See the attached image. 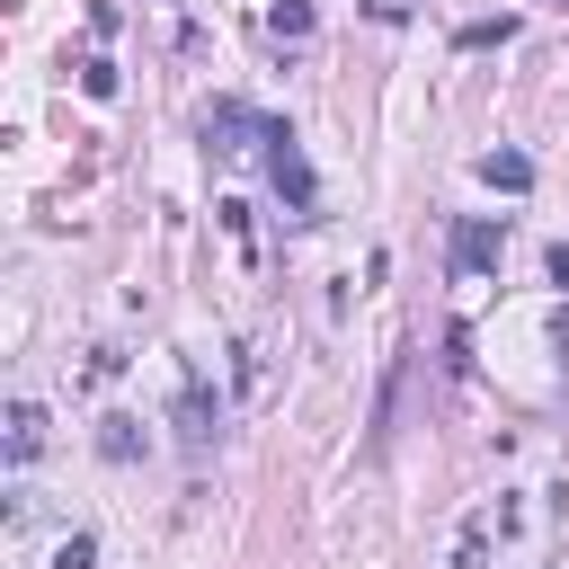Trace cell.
Returning a JSON list of instances; mask_svg holds the SVG:
<instances>
[{
	"instance_id": "obj_1",
	"label": "cell",
	"mask_w": 569,
	"mask_h": 569,
	"mask_svg": "<svg viewBox=\"0 0 569 569\" xmlns=\"http://www.w3.org/2000/svg\"><path fill=\"white\" fill-rule=\"evenodd\" d=\"M36 453H44V409L18 400V409H9V462H36Z\"/></svg>"
},
{
	"instance_id": "obj_2",
	"label": "cell",
	"mask_w": 569,
	"mask_h": 569,
	"mask_svg": "<svg viewBox=\"0 0 569 569\" xmlns=\"http://www.w3.org/2000/svg\"><path fill=\"white\" fill-rule=\"evenodd\" d=\"M222 231H231V249H240V267H258V231H249V204H240V196L222 204Z\"/></svg>"
},
{
	"instance_id": "obj_3",
	"label": "cell",
	"mask_w": 569,
	"mask_h": 569,
	"mask_svg": "<svg viewBox=\"0 0 569 569\" xmlns=\"http://www.w3.org/2000/svg\"><path fill=\"white\" fill-rule=\"evenodd\" d=\"M480 178H489V187H533V169H525L516 151H489V160H480Z\"/></svg>"
},
{
	"instance_id": "obj_4",
	"label": "cell",
	"mask_w": 569,
	"mask_h": 569,
	"mask_svg": "<svg viewBox=\"0 0 569 569\" xmlns=\"http://www.w3.org/2000/svg\"><path fill=\"white\" fill-rule=\"evenodd\" d=\"M498 240H507L498 222H471V231H462V267H489V258H498Z\"/></svg>"
},
{
	"instance_id": "obj_5",
	"label": "cell",
	"mask_w": 569,
	"mask_h": 569,
	"mask_svg": "<svg viewBox=\"0 0 569 569\" xmlns=\"http://www.w3.org/2000/svg\"><path fill=\"white\" fill-rule=\"evenodd\" d=\"M89 560H98L89 533H62V542H53V569H89Z\"/></svg>"
},
{
	"instance_id": "obj_6",
	"label": "cell",
	"mask_w": 569,
	"mask_h": 569,
	"mask_svg": "<svg viewBox=\"0 0 569 569\" xmlns=\"http://www.w3.org/2000/svg\"><path fill=\"white\" fill-rule=\"evenodd\" d=\"M98 445H107L116 462H133V418H107V436H98Z\"/></svg>"
}]
</instances>
